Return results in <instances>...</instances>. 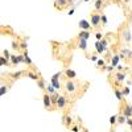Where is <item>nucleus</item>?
<instances>
[{
    "mask_svg": "<svg viewBox=\"0 0 132 132\" xmlns=\"http://www.w3.org/2000/svg\"><path fill=\"white\" fill-rule=\"evenodd\" d=\"M90 23H91V27H93V28H99V27L102 25L101 15H98L96 12L91 13V17H90Z\"/></svg>",
    "mask_w": 132,
    "mask_h": 132,
    "instance_id": "nucleus-1",
    "label": "nucleus"
},
{
    "mask_svg": "<svg viewBox=\"0 0 132 132\" xmlns=\"http://www.w3.org/2000/svg\"><path fill=\"white\" fill-rule=\"evenodd\" d=\"M65 90H66V93H69V94L75 93V91H77V85H75V82H74L73 79H68V81L65 82Z\"/></svg>",
    "mask_w": 132,
    "mask_h": 132,
    "instance_id": "nucleus-2",
    "label": "nucleus"
},
{
    "mask_svg": "<svg viewBox=\"0 0 132 132\" xmlns=\"http://www.w3.org/2000/svg\"><path fill=\"white\" fill-rule=\"evenodd\" d=\"M42 102H44V107L46 110H53L52 107V98H50V94H48L46 91H44V96H42Z\"/></svg>",
    "mask_w": 132,
    "mask_h": 132,
    "instance_id": "nucleus-3",
    "label": "nucleus"
},
{
    "mask_svg": "<svg viewBox=\"0 0 132 132\" xmlns=\"http://www.w3.org/2000/svg\"><path fill=\"white\" fill-rule=\"evenodd\" d=\"M122 110H123L122 114H123L126 118H132V106H131L129 103H124L123 107H122Z\"/></svg>",
    "mask_w": 132,
    "mask_h": 132,
    "instance_id": "nucleus-4",
    "label": "nucleus"
},
{
    "mask_svg": "<svg viewBox=\"0 0 132 132\" xmlns=\"http://www.w3.org/2000/svg\"><path fill=\"white\" fill-rule=\"evenodd\" d=\"M119 56H120V58H124V60H131V58H132V50H131V49L124 48V49L120 50Z\"/></svg>",
    "mask_w": 132,
    "mask_h": 132,
    "instance_id": "nucleus-5",
    "label": "nucleus"
},
{
    "mask_svg": "<svg viewBox=\"0 0 132 132\" xmlns=\"http://www.w3.org/2000/svg\"><path fill=\"white\" fill-rule=\"evenodd\" d=\"M66 104H68V98H66L65 95H60V98H58V102H57V108H60V110H63L65 107H66Z\"/></svg>",
    "mask_w": 132,
    "mask_h": 132,
    "instance_id": "nucleus-6",
    "label": "nucleus"
},
{
    "mask_svg": "<svg viewBox=\"0 0 132 132\" xmlns=\"http://www.w3.org/2000/svg\"><path fill=\"white\" fill-rule=\"evenodd\" d=\"M69 3H71V0H56L54 2V7L57 9H63Z\"/></svg>",
    "mask_w": 132,
    "mask_h": 132,
    "instance_id": "nucleus-7",
    "label": "nucleus"
},
{
    "mask_svg": "<svg viewBox=\"0 0 132 132\" xmlns=\"http://www.w3.org/2000/svg\"><path fill=\"white\" fill-rule=\"evenodd\" d=\"M122 37H123V40H124L126 42H131L132 36H131V30H129V28H124V29L122 30Z\"/></svg>",
    "mask_w": 132,
    "mask_h": 132,
    "instance_id": "nucleus-8",
    "label": "nucleus"
},
{
    "mask_svg": "<svg viewBox=\"0 0 132 132\" xmlns=\"http://www.w3.org/2000/svg\"><path fill=\"white\" fill-rule=\"evenodd\" d=\"M79 28H81V30H90L93 27H91V23H89L87 20L82 19V20L79 21Z\"/></svg>",
    "mask_w": 132,
    "mask_h": 132,
    "instance_id": "nucleus-9",
    "label": "nucleus"
},
{
    "mask_svg": "<svg viewBox=\"0 0 132 132\" xmlns=\"http://www.w3.org/2000/svg\"><path fill=\"white\" fill-rule=\"evenodd\" d=\"M62 123H63V126L65 127H71V124H73V119H71V115H69V114H65L63 115V118H62Z\"/></svg>",
    "mask_w": 132,
    "mask_h": 132,
    "instance_id": "nucleus-10",
    "label": "nucleus"
},
{
    "mask_svg": "<svg viewBox=\"0 0 132 132\" xmlns=\"http://www.w3.org/2000/svg\"><path fill=\"white\" fill-rule=\"evenodd\" d=\"M126 78H127V74L123 73V71H118V73L115 74V79H116V82H119V83L124 82Z\"/></svg>",
    "mask_w": 132,
    "mask_h": 132,
    "instance_id": "nucleus-11",
    "label": "nucleus"
},
{
    "mask_svg": "<svg viewBox=\"0 0 132 132\" xmlns=\"http://www.w3.org/2000/svg\"><path fill=\"white\" fill-rule=\"evenodd\" d=\"M90 36H91L90 30H81L78 35V40H89Z\"/></svg>",
    "mask_w": 132,
    "mask_h": 132,
    "instance_id": "nucleus-12",
    "label": "nucleus"
},
{
    "mask_svg": "<svg viewBox=\"0 0 132 132\" xmlns=\"http://www.w3.org/2000/svg\"><path fill=\"white\" fill-rule=\"evenodd\" d=\"M65 75H66V78H68V79H74L77 77V73L74 70H71V69H66L65 70Z\"/></svg>",
    "mask_w": 132,
    "mask_h": 132,
    "instance_id": "nucleus-13",
    "label": "nucleus"
},
{
    "mask_svg": "<svg viewBox=\"0 0 132 132\" xmlns=\"http://www.w3.org/2000/svg\"><path fill=\"white\" fill-rule=\"evenodd\" d=\"M25 74H27V75L29 77L30 79H33V81H36V82H38V81H40V78H41V77H40V75H38L37 73H33V71H29V70H28V71H27Z\"/></svg>",
    "mask_w": 132,
    "mask_h": 132,
    "instance_id": "nucleus-14",
    "label": "nucleus"
},
{
    "mask_svg": "<svg viewBox=\"0 0 132 132\" xmlns=\"http://www.w3.org/2000/svg\"><path fill=\"white\" fill-rule=\"evenodd\" d=\"M78 48L83 52H87V40H79L78 41Z\"/></svg>",
    "mask_w": 132,
    "mask_h": 132,
    "instance_id": "nucleus-15",
    "label": "nucleus"
},
{
    "mask_svg": "<svg viewBox=\"0 0 132 132\" xmlns=\"http://www.w3.org/2000/svg\"><path fill=\"white\" fill-rule=\"evenodd\" d=\"M11 63H12V66H17L20 63L17 54H11Z\"/></svg>",
    "mask_w": 132,
    "mask_h": 132,
    "instance_id": "nucleus-16",
    "label": "nucleus"
},
{
    "mask_svg": "<svg viewBox=\"0 0 132 132\" xmlns=\"http://www.w3.org/2000/svg\"><path fill=\"white\" fill-rule=\"evenodd\" d=\"M114 93H115V95H116V98H118V101H119V102H122V101H123V96H124L123 93L120 91L118 87H114Z\"/></svg>",
    "mask_w": 132,
    "mask_h": 132,
    "instance_id": "nucleus-17",
    "label": "nucleus"
},
{
    "mask_svg": "<svg viewBox=\"0 0 132 132\" xmlns=\"http://www.w3.org/2000/svg\"><path fill=\"white\" fill-rule=\"evenodd\" d=\"M45 91L48 93V94H54V93H57V90H56V87H54L52 83H49V85H46V89H45Z\"/></svg>",
    "mask_w": 132,
    "mask_h": 132,
    "instance_id": "nucleus-18",
    "label": "nucleus"
},
{
    "mask_svg": "<svg viewBox=\"0 0 132 132\" xmlns=\"http://www.w3.org/2000/svg\"><path fill=\"white\" fill-rule=\"evenodd\" d=\"M52 98V106H57V102H58V98H60V94L58 93H54L50 95Z\"/></svg>",
    "mask_w": 132,
    "mask_h": 132,
    "instance_id": "nucleus-19",
    "label": "nucleus"
},
{
    "mask_svg": "<svg viewBox=\"0 0 132 132\" xmlns=\"http://www.w3.org/2000/svg\"><path fill=\"white\" fill-rule=\"evenodd\" d=\"M119 61H120V56L119 54H115V56L111 58V65L114 66V68H116V66L119 65Z\"/></svg>",
    "mask_w": 132,
    "mask_h": 132,
    "instance_id": "nucleus-20",
    "label": "nucleus"
},
{
    "mask_svg": "<svg viewBox=\"0 0 132 132\" xmlns=\"http://www.w3.org/2000/svg\"><path fill=\"white\" fill-rule=\"evenodd\" d=\"M50 83L56 87V90H60V89H61V82H60V79H53V78H50Z\"/></svg>",
    "mask_w": 132,
    "mask_h": 132,
    "instance_id": "nucleus-21",
    "label": "nucleus"
},
{
    "mask_svg": "<svg viewBox=\"0 0 132 132\" xmlns=\"http://www.w3.org/2000/svg\"><path fill=\"white\" fill-rule=\"evenodd\" d=\"M23 54H24V58H25V63H27L28 66H32V65H33V62H32V60H30V57H29L28 50H27V52H24Z\"/></svg>",
    "mask_w": 132,
    "mask_h": 132,
    "instance_id": "nucleus-22",
    "label": "nucleus"
},
{
    "mask_svg": "<svg viewBox=\"0 0 132 132\" xmlns=\"http://www.w3.org/2000/svg\"><path fill=\"white\" fill-rule=\"evenodd\" d=\"M95 49H96V53L98 54H103L104 53V49L102 48V45H101V42H99V41L95 42Z\"/></svg>",
    "mask_w": 132,
    "mask_h": 132,
    "instance_id": "nucleus-23",
    "label": "nucleus"
},
{
    "mask_svg": "<svg viewBox=\"0 0 132 132\" xmlns=\"http://www.w3.org/2000/svg\"><path fill=\"white\" fill-rule=\"evenodd\" d=\"M103 2H104V0H96L95 4H94L95 11H101V9H102V7H103Z\"/></svg>",
    "mask_w": 132,
    "mask_h": 132,
    "instance_id": "nucleus-24",
    "label": "nucleus"
},
{
    "mask_svg": "<svg viewBox=\"0 0 132 132\" xmlns=\"http://www.w3.org/2000/svg\"><path fill=\"white\" fill-rule=\"evenodd\" d=\"M19 45H20V49L23 50V52H27V50H28V42H27V40L21 41V42L19 44Z\"/></svg>",
    "mask_w": 132,
    "mask_h": 132,
    "instance_id": "nucleus-25",
    "label": "nucleus"
},
{
    "mask_svg": "<svg viewBox=\"0 0 132 132\" xmlns=\"http://www.w3.org/2000/svg\"><path fill=\"white\" fill-rule=\"evenodd\" d=\"M24 73H27V71H21V70H20V71H16V73H13V74H11V77H12L13 79H19Z\"/></svg>",
    "mask_w": 132,
    "mask_h": 132,
    "instance_id": "nucleus-26",
    "label": "nucleus"
},
{
    "mask_svg": "<svg viewBox=\"0 0 132 132\" xmlns=\"http://www.w3.org/2000/svg\"><path fill=\"white\" fill-rule=\"evenodd\" d=\"M126 120H127V118H126L123 114L118 115V124H123V123H126Z\"/></svg>",
    "mask_w": 132,
    "mask_h": 132,
    "instance_id": "nucleus-27",
    "label": "nucleus"
},
{
    "mask_svg": "<svg viewBox=\"0 0 132 132\" xmlns=\"http://www.w3.org/2000/svg\"><path fill=\"white\" fill-rule=\"evenodd\" d=\"M37 85H38V87H40L41 90L45 91V89H46V85H45V81H44L42 78H40V81L37 82Z\"/></svg>",
    "mask_w": 132,
    "mask_h": 132,
    "instance_id": "nucleus-28",
    "label": "nucleus"
},
{
    "mask_svg": "<svg viewBox=\"0 0 132 132\" xmlns=\"http://www.w3.org/2000/svg\"><path fill=\"white\" fill-rule=\"evenodd\" d=\"M99 42H101L102 48H103V49H104V52H106V50H107V48H108V40H107V38H103V40H101Z\"/></svg>",
    "mask_w": 132,
    "mask_h": 132,
    "instance_id": "nucleus-29",
    "label": "nucleus"
},
{
    "mask_svg": "<svg viewBox=\"0 0 132 132\" xmlns=\"http://www.w3.org/2000/svg\"><path fill=\"white\" fill-rule=\"evenodd\" d=\"M7 91H8V86H5V85H2V87H0V95H2V96H4V95L7 94Z\"/></svg>",
    "mask_w": 132,
    "mask_h": 132,
    "instance_id": "nucleus-30",
    "label": "nucleus"
},
{
    "mask_svg": "<svg viewBox=\"0 0 132 132\" xmlns=\"http://www.w3.org/2000/svg\"><path fill=\"white\" fill-rule=\"evenodd\" d=\"M116 123H118V115H112L111 118H110V124L115 126Z\"/></svg>",
    "mask_w": 132,
    "mask_h": 132,
    "instance_id": "nucleus-31",
    "label": "nucleus"
},
{
    "mask_svg": "<svg viewBox=\"0 0 132 132\" xmlns=\"http://www.w3.org/2000/svg\"><path fill=\"white\" fill-rule=\"evenodd\" d=\"M8 61H9V60H7L4 56L0 57V62H2V66H8Z\"/></svg>",
    "mask_w": 132,
    "mask_h": 132,
    "instance_id": "nucleus-32",
    "label": "nucleus"
},
{
    "mask_svg": "<svg viewBox=\"0 0 132 132\" xmlns=\"http://www.w3.org/2000/svg\"><path fill=\"white\" fill-rule=\"evenodd\" d=\"M95 38H96V41L103 40V38H104V37H103V33H102V32H96V33H95Z\"/></svg>",
    "mask_w": 132,
    "mask_h": 132,
    "instance_id": "nucleus-33",
    "label": "nucleus"
},
{
    "mask_svg": "<svg viewBox=\"0 0 132 132\" xmlns=\"http://www.w3.org/2000/svg\"><path fill=\"white\" fill-rule=\"evenodd\" d=\"M96 65L99 66V68H103V70L106 69V63H104V61H103V60H98Z\"/></svg>",
    "mask_w": 132,
    "mask_h": 132,
    "instance_id": "nucleus-34",
    "label": "nucleus"
},
{
    "mask_svg": "<svg viewBox=\"0 0 132 132\" xmlns=\"http://www.w3.org/2000/svg\"><path fill=\"white\" fill-rule=\"evenodd\" d=\"M101 20H102V24H103V25H107L108 19H107V16H106V15H101Z\"/></svg>",
    "mask_w": 132,
    "mask_h": 132,
    "instance_id": "nucleus-35",
    "label": "nucleus"
},
{
    "mask_svg": "<svg viewBox=\"0 0 132 132\" xmlns=\"http://www.w3.org/2000/svg\"><path fill=\"white\" fill-rule=\"evenodd\" d=\"M3 56H4L7 60H9V61H11V53H9L7 49H4V50H3Z\"/></svg>",
    "mask_w": 132,
    "mask_h": 132,
    "instance_id": "nucleus-36",
    "label": "nucleus"
},
{
    "mask_svg": "<svg viewBox=\"0 0 132 132\" xmlns=\"http://www.w3.org/2000/svg\"><path fill=\"white\" fill-rule=\"evenodd\" d=\"M61 74H62V71H57L56 74H54V75L52 77V78H53V79H60V77H61Z\"/></svg>",
    "mask_w": 132,
    "mask_h": 132,
    "instance_id": "nucleus-37",
    "label": "nucleus"
},
{
    "mask_svg": "<svg viewBox=\"0 0 132 132\" xmlns=\"http://www.w3.org/2000/svg\"><path fill=\"white\" fill-rule=\"evenodd\" d=\"M122 93H123V95H128V94H129V87H128V86L124 87V89L122 90Z\"/></svg>",
    "mask_w": 132,
    "mask_h": 132,
    "instance_id": "nucleus-38",
    "label": "nucleus"
},
{
    "mask_svg": "<svg viewBox=\"0 0 132 132\" xmlns=\"http://www.w3.org/2000/svg\"><path fill=\"white\" fill-rule=\"evenodd\" d=\"M104 70H107L108 73H111V71L114 70V66H112V65H108V66H106V69H104Z\"/></svg>",
    "mask_w": 132,
    "mask_h": 132,
    "instance_id": "nucleus-39",
    "label": "nucleus"
},
{
    "mask_svg": "<svg viewBox=\"0 0 132 132\" xmlns=\"http://www.w3.org/2000/svg\"><path fill=\"white\" fill-rule=\"evenodd\" d=\"M70 128H71L73 132H79V127H78V126H71Z\"/></svg>",
    "mask_w": 132,
    "mask_h": 132,
    "instance_id": "nucleus-40",
    "label": "nucleus"
},
{
    "mask_svg": "<svg viewBox=\"0 0 132 132\" xmlns=\"http://www.w3.org/2000/svg\"><path fill=\"white\" fill-rule=\"evenodd\" d=\"M126 123H127V124H128V126H129V127L132 128V119H131V118H127V120H126Z\"/></svg>",
    "mask_w": 132,
    "mask_h": 132,
    "instance_id": "nucleus-41",
    "label": "nucleus"
},
{
    "mask_svg": "<svg viewBox=\"0 0 132 132\" xmlns=\"http://www.w3.org/2000/svg\"><path fill=\"white\" fill-rule=\"evenodd\" d=\"M12 48H13V49H20V45H17V42L13 41V42H12Z\"/></svg>",
    "mask_w": 132,
    "mask_h": 132,
    "instance_id": "nucleus-42",
    "label": "nucleus"
},
{
    "mask_svg": "<svg viewBox=\"0 0 132 132\" xmlns=\"http://www.w3.org/2000/svg\"><path fill=\"white\" fill-rule=\"evenodd\" d=\"M89 58H90L93 62H98V57H96V56H91V57H89Z\"/></svg>",
    "mask_w": 132,
    "mask_h": 132,
    "instance_id": "nucleus-43",
    "label": "nucleus"
},
{
    "mask_svg": "<svg viewBox=\"0 0 132 132\" xmlns=\"http://www.w3.org/2000/svg\"><path fill=\"white\" fill-rule=\"evenodd\" d=\"M74 11H75L74 8H71V9H69V12H68V15H69V16H71V15H74Z\"/></svg>",
    "mask_w": 132,
    "mask_h": 132,
    "instance_id": "nucleus-44",
    "label": "nucleus"
},
{
    "mask_svg": "<svg viewBox=\"0 0 132 132\" xmlns=\"http://www.w3.org/2000/svg\"><path fill=\"white\" fill-rule=\"evenodd\" d=\"M116 68H118V70H119V71H123V65H120V63H119V65L116 66Z\"/></svg>",
    "mask_w": 132,
    "mask_h": 132,
    "instance_id": "nucleus-45",
    "label": "nucleus"
},
{
    "mask_svg": "<svg viewBox=\"0 0 132 132\" xmlns=\"http://www.w3.org/2000/svg\"><path fill=\"white\" fill-rule=\"evenodd\" d=\"M131 2V0H124V3H129Z\"/></svg>",
    "mask_w": 132,
    "mask_h": 132,
    "instance_id": "nucleus-46",
    "label": "nucleus"
},
{
    "mask_svg": "<svg viewBox=\"0 0 132 132\" xmlns=\"http://www.w3.org/2000/svg\"><path fill=\"white\" fill-rule=\"evenodd\" d=\"M83 2H85V3H87V2H90V0H83Z\"/></svg>",
    "mask_w": 132,
    "mask_h": 132,
    "instance_id": "nucleus-47",
    "label": "nucleus"
},
{
    "mask_svg": "<svg viewBox=\"0 0 132 132\" xmlns=\"http://www.w3.org/2000/svg\"><path fill=\"white\" fill-rule=\"evenodd\" d=\"M110 132H114V129H111V131H110Z\"/></svg>",
    "mask_w": 132,
    "mask_h": 132,
    "instance_id": "nucleus-48",
    "label": "nucleus"
}]
</instances>
